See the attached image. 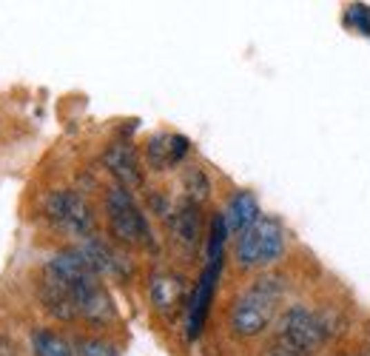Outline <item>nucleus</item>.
Here are the masks:
<instances>
[{"label": "nucleus", "mask_w": 370, "mask_h": 356, "mask_svg": "<svg viewBox=\"0 0 370 356\" xmlns=\"http://www.w3.org/2000/svg\"><path fill=\"white\" fill-rule=\"evenodd\" d=\"M43 282L57 288L72 299L77 319L88 322H108L114 317V308L108 294L103 291L100 277L91 271L77 251H60L55 254L43 268Z\"/></svg>", "instance_id": "f257e3e1"}, {"label": "nucleus", "mask_w": 370, "mask_h": 356, "mask_svg": "<svg viewBox=\"0 0 370 356\" xmlns=\"http://www.w3.org/2000/svg\"><path fill=\"white\" fill-rule=\"evenodd\" d=\"M280 299H282V279L280 277L257 279L245 294H240L234 299V305H231V317H228L231 330L242 339L260 337L271 325Z\"/></svg>", "instance_id": "f03ea898"}, {"label": "nucleus", "mask_w": 370, "mask_h": 356, "mask_svg": "<svg viewBox=\"0 0 370 356\" xmlns=\"http://www.w3.org/2000/svg\"><path fill=\"white\" fill-rule=\"evenodd\" d=\"M282 254H285V231L271 217H262L257 225L242 231L237 236V245H234V256L242 268L273 265Z\"/></svg>", "instance_id": "7ed1b4c3"}, {"label": "nucleus", "mask_w": 370, "mask_h": 356, "mask_svg": "<svg viewBox=\"0 0 370 356\" xmlns=\"http://www.w3.org/2000/svg\"><path fill=\"white\" fill-rule=\"evenodd\" d=\"M106 214H108V228L123 245H148L151 243V228L143 208L137 205L131 191L123 185H114L106 194Z\"/></svg>", "instance_id": "20e7f679"}, {"label": "nucleus", "mask_w": 370, "mask_h": 356, "mask_svg": "<svg viewBox=\"0 0 370 356\" xmlns=\"http://www.w3.org/2000/svg\"><path fill=\"white\" fill-rule=\"evenodd\" d=\"M328 328L313 311L302 305H293L282 314L280 325H276V337L273 342H280L282 348L293 350L296 356H313V350L325 342Z\"/></svg>", "instance_id": "39448f33"}, {"label": "nucleus", "mask_w": 370, "mask_h": 356, "mask_svg": "<svg viewBox=\"0 0 370 356\" xmlns=\"http://www.w3.org/2000/svg\"><path fill=\"white\" fill-rule=\"evenodd\" d=\"M46 217H49L57 228L68 231L72 236H91V228H95V214H91L88 203L77 194V191H52L46 197Z\"/></svg>", "instance_id": "423d86ee"}, {"label": "nucleus", "mask_w": 370, "mask_h": 356, "mask_svg": "<svg viewBox=\"0 0 370 356\" xmlns=\"http://www.w3.org/2000/svg\"><path fill=\"white\" fill-rule=\"evenodd\" d=\"M220 268H222V259H208V265L199 277V285L194 291L191 299V314H188V337L197 339L199 330L208 319V311H211V299H214V288H217V279H220Z\"/></svg>", "instance_id": "0eeeda50"}, {"label": "nucleus", "mask_w": 370, "mask_h": 356, "mask_svg": "<svg viewBox=\"0 0 370 356\" xmlns=\"http://www.w3.org/2000/svg\"><path fill=\"white\" fill-rule=\"evenodd\" d=\"M80 254L83 263L95 271L97 277H123L128 271V263L114 251L111 245H106L103 240H95V236H86V240L75 248Z\"/></svg>", "instance_id": "6e6552de"}, {"label": "nucleus", "mask_w": 370, "mask_h": 356, "mask_svg": "<svg viewBox=\"0 0 370 356\" xmlns=\"http://www.w3.org/2000/svg\"><path fill=\"white\" fill-rule=\"evenodd\" d=\"M106 169L111 171V177L117 180L126 191H134V188L143 185V169L140 160H137V151L128 146V142H114V146L103 154Z\"/></svg>", "instance_id": "1a4fd4ad"}, {"label": "nucleus", "mask_w": 370, "mask_h": 356, "mask_svg": "<svg viewBox=\"0 0 370 356\" xmlns=\"http://www.w3.org/2000/svg\"><path fill=\"white\" fill-rule=\"evenodd\" d=\"M171 236L174 243L185 251H194L199 245V234H202V217H199V205L191 200H182L174 211H171V220H168Z\"/></svg>", "instance_id": "9d476101"}, {"label": "nucleus", "mask_w": 370, "mask_h": 356, "mask_svg": "<svg viewBox=\"0 0 370 356\" xmlns=\"http://www.w3.org/2000/svg\"><path fill=\"white\" fill-rule=\"evenodd\" d=\"M188 154V140L182 134H154L146 142V160L154 171H166Z\"/></svg>", "instance_id": "9b49d317"}, {"label": "nucleus", "mask_w": 370, "mask_h": 356, "mask_svg": "<svg viewBox=\"0 0 370 356\" xmlns=\"http://www.w3.org/2000/svg\"><path fill=\"white\" fill-rule=\"evenodd\" d=\"M148 294H151V302L159 314H171L185 299V279L179 274H171V271L157 274V277H151Z\"/></svg>", "instance_id": "f8f14e48"}, {"label": "nucleus", "mask_w": 370, "mask_h": 356, "mask_svg": "<svg viewBox=\"0 0 370 356\" xmlns=\"http://www.w3.org/2000/svg\"><path fill=\"white\" fill-rule=\"evenodd\" d=\"M222 217H225L228 231H234L237 236L262 220V217H260V205H257V200H253L248 191H240V194L231 197V203H228V208H225Z\"/></svg>", "instance_id": "ddd939ff"}, {"label": "nucleus", "mask_w": 370, "mask_h": 356, "mask_svg": "<svg viewBox=\"0 0 370 356\" xmlns=\"http://www.w3.org/2000/svg\"><path fill=\"white\" fill-rule=\"evenodd\" d=\"M32 353L35 356H77L72 350V345L49 328H40L32 334Z\"/></svg>", "instance_id": "4468645a"}, {"label": "nucleus", "mask_w": 370, "mask_h": 356, "mask_svg": "<svg viewBox=\"0 0 370 356\" xmlns=\"http://www.w3.org/2000/svg\"><path fill=\"white\" fill-rule=\"evenodd\" d=\"M182 188H185V200H191L197 205H202L208 200V194H211V182H208L205 171L199 169V165H191V169H185L182 174Z\"/></svg>", "instance_id": "2eb2a0df"}, {"label": "nucleus", "mask_w": 370, "mask_h": 356, "mask_svg": "<svg viewBox=\"0 0 370 356\" xmlns=\"http://www.w3.org/2000/svg\"><path fill=\"white\" fill-rule=\"evenodd\" d=\"M225 236H228L225 217H222V214H217V217L211 220V236H208V259H222Z\"/></svg>", "instance_id": "dca6fc26"}, {"label": "nucleus", "mask_w": 370, "mask_h": 356, "mask_svg": "<svg viewBox=\"0 0 370 356\" xmlns=\"http://www.w3.org/2000/svg\"><path fill=\"white\" fill-rule=\"evenodd\" d=\"M77 356H117L114 353V348L108 345V342H103V339H77V350H75Z\"/></svg>", "instance_id": "f3484780"}, {"label": "nucleus", "mask_w": 370, "mask_h": 356, "mask_svg": "<svg viewBox=\"0 0 370 356\" xmlns=\"http://www.w3.org/2000/svg\"><path fill=\"white\" fill-rule=\"evenodd\" d=\"M353 17H356L359 26H364V32L370 35V9L367 6H353Z\"/></svg>", "instance_id": "a211bd4d"}]
</instances>
